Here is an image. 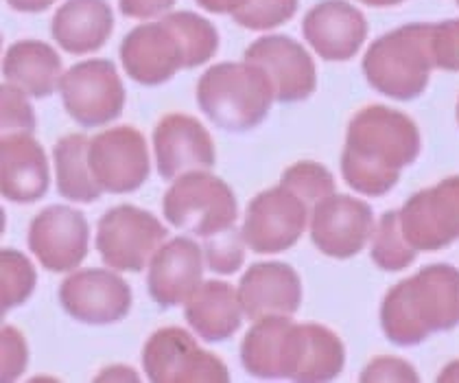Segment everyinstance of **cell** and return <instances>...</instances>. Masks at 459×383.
<instances>
[{
	"mask_svg": "<svg viewBox=\"0 0 459 383\" xmlns=\"http://www.w3.org/2000/svg\"><path fill=\"white\" fill-rule=\"evenodd\" d=\"M363 74L377 92L411 101L427 91L433 73L431 24L413 22L377 38L363 55Z\"/></svg>",
	"mask_w": 459,
	"mask_h": 383,
	"instance_id": "6da1fadb",
	"label": "cell"
},
{
	"mask_svg": "<svg viewBox=\"0 0 459 383\" xmlns=\"http://www.w3.org/2000/svg\"><path fill=\"white\" fill-rule=\"evenodd\" d=\"M273 86L265 71L254 64H217L202 74L197 83V103L217 127L228 132H247L267 117Z\"/></svg>",
	"mask_w": 459,
	"mask_h": 383,
	"instance_id": "7a4b0ae2",
	"label": "cell"
},
{
	"mask_svg": "<svg viewBox=\"0 0 459 383\" xmlns=\"http://www.w3.org/2000/svg\"><path fill=\"white\" fill-rule=\"evenodd\" d=\"M162 211L171 226L197 237H211L237 222V197L232 188L206 171L176 178L162 200Z\"/></svg>",
	"mask_w": 459,
	"mask_h": 383,
	"instance_id": "3957f363",
	"label": "cell"
},
{
	"mask_svg": "<svg viewBox=\"0 0 459 383\" xmlns=\"http://www.w3.org/2000/svg\"><path fill=\"white\" fill-rule=\"evenodd\" d=\"M346 149L403 171L420 156V129L398 109L385 106L363 108L348 126Z\"/></svg>",
	"mask_w": 459,
	"mask_h": 383,
	"instance_id": "277c9868",
	"label": "cell"
},
{
	"mask_svg": "<svg viewBox=\"0 0 459 383\" xmlns=\"http://www.w3.org/2000/svg\"><path fill=\"white\" fill-rule=\"evenodd\" d=\"M167 239V231L152 213L136 206L112 208L99 219L97 250L112 270L141 272Z\"/></svg>",
	"mask_w": 459,
	"mask_h": 383,
	"instance_id": "5b68a950",
	"label": "cell"
},
{
	"mask_svg": "<svg viewBox=\"0 0 459 383\" xmlns=\"http://www.w3.org/2000/svg\"><path fill=\"white\" fill-rule=\"evenodd\" d=\"M59 92L66 112L83 127L108 126L121 117L125 106L123 82L108 59L74 64L59 79Z\"/></svg>",
	"mask_w": 459,
	"mask_h": 383,
	"instance_id": "8992f818",
	"label": "cell"
},
{
	"mask_svg": "<svg viewBox=\"0 0 459 383\" xmlns=\"http://www.w3.org/2000/svg\"><path fill=\"white\" fill-rule=\"evenodd\" d=\"M147 379L153 383L179 381H230L226 364L212 353L199 348L184 328H160L143 351Z\"/></svg>",
	"mask_w": 459,
	"mask_h": 383,
	"instance_id": "52a82bcc",
	"label": "cell"
},
{
	"mask_svg": "<svg viewBox=\"0 0 459 383\" xmlns=\"http://www.w3.org/2000/svg\"><path fill=\"white\" fill-rule=\"evenodd\" d=\"M311 222V208L289 188L276 187L249 202L243 237L247 248L261 255L282 252L300 241Z\"/></svg>",
	"mask_w": 459,
	"mask_h": 383,
	"instance_id": "ba28073f",
	"label": "cell"
},
{
	"mask_svg": "<svg viewBox=\"0 0 459 383\" xmlns=\"http://www.w3.org/2000/svg\"><path fill=\"white\" fill-rule=\"evenodd\" d=\"M307 333L289 316H265L247 331L241 361L249 375L261 379H291L302 364Z\"/></svg>",
	"mask_w": 459,
	"mask_h": 383,
	"instance_id": "9c48e42d",
	"label": "cell"
},
{
	"mask_svg": "<svg viewBox=\"0 0 459 383\" xmlns=\"http://www.w3.org/2000/svg\"><path fill=\"white\" fill-rule=\"evenodd\" d=\"M374 211L368 202L352 196H328L311 211V241L319 252L333 258H352L370 243Z\"/></svg>",
	"mask_w": 459,
	"mask_h": 383,
	"instance_id": "30bf717a",
	"label": "cell"
},
{
	"mask_svg": "<svg viewBox=\"0 0 459 383\" xmlns=\"http://www.w3.org/2000/svg\"><path fill=\"white\" fill-rule=\"evenodd\" d=\"M88 161L94 180L108 193H132L149 178L147 143L134 127H114L90 138Z\"/></svg>",
	"mask_w": 459,
	"mask_h": 383,
	"instance_id": "8fae6325",
	"label": "cell"
},
{
	"mask_svg": "<svg viewBox=\"0 0 459 383\" xmlns=\"http://www.w3.org/2000/svg\"><path fill=\"white\" fill-rule=\"evenodd\" d=\"M246 62L265 71L278 103H298L317 88L316 62L302 44L287 36H265L252 42Z\"/></svg>",
	"mask_w": 459,
	"mask_h": 383,
	"instance_id": "7c38bea8",
	"label": "cell"
},
{
	"mask_svg": "<svg viewBox=\"0 0 459 383\" xmlns=\"http://www.w3.org/2000/svg\"><path fill=\"white\" fill-rule=\"evenodd\" d=\"M64 311L86 325H112L132 307V290L112 270H79L59 287Z\"/></svg>",
	"mask_w": 459,
	"mask_h": 383,
	"instance_id": "4fadbf2b",
	"label": "cell"
},
{
	"mask_svg": "<svg viewBox=\"0 0 459 383\" xmlns=\"http://www.w3.org/2000/svg\"><path fill=\"white\" fill-rule=\"evenodd\" d=\"M90 228L86 217L68 206L42 211L29 228V248L47 270H74L88 255Z\"/></svg>",
	"mask_w": 459,
	"mask_h": 383,
	"instance_id": "5bb4252c",
	"label": "cell"
},
{
	"mask_svg": "<svg viewBox=\"0 0 459 383\" xmlns=\"http://www.w3.org/2000/svg\"><path fill=\"white\" fill-rule=\"evenodd\" d=\"M158 171L164 180H176L184 173L211 171L214 145L211 134L197 118L186 114H169L153 132Z\"/></svg>",
	"mask_w": 459,
	"mask_h": 383,
	"instance_id": "9a60e30c",
	"label": "cell"
},
{
	"mask_svg": "<svg viewBox=\"0 0 459 383\" xmlns=\"http://www.w3.org/2000/svg\"><path fill=\"white\" fill-rule=\"evenodd\" d=\"M302 33L319 57L348 62L368 38L366 16L346 0H322L302 20Z\"/></svg>",
	"mask_w": 459,
	"mask_h": 383,
	"instance_id": "2e32d148",
	"label": "cell"
},
{
	"mask_svg": "<svg viewBox=\"0 0 459 383\" xmlns=\"http://www.w3.org/2000/svg\"><path fill=\"white\" fill-rule=\"evenodd\" d=\"M121 59L129 77L143 86H160L184 68L179 39L164 20L129 31L121 44Z\"/></svg>",
	"mask_w": 459,
	"mask_h": 383,
	"instance_id": "e0dca14e",
	"label": "cell"
},
{
	"mask_svg": "<svg viewBox=\"0 0 459 383\" xmlns=\"http://www.w3.org/2000/svg\"><path fill=\"white\" fill-rule=\"evenodd\" d=\"M202 248L193 239L178 237L160 246L149 263L147 290L158 307L169 309L186 302L202 285Z\"/></svg>",
	"mask_w": 459,
	"mask_h": 383,
	"instance_id": "ac0fdd59",
	"label": "cell"
},
{
	"mask_svg": "<svg viewBox=\"0 0 459 383\" xmlns=\"http://www.w3.org/2000/svg\"><path fill=\"white\" fill-rule=\"evenodd\" d=\"M238 298L249 320L293 316L302 305V281L287 263H256L241 278Z\"/></svg>",
	"mask_w": 459,
	"mask_h": 383,
	"instance_id": "d6986e66",
	"label": "cell"
},
{
	"mask_svg": "<svg viewBox=\"0 0 459 383\" xmlns=\"http://www.w3.org/2000/svg\"><path fill=\"white\" fill-rule=\"evenodd\" d=\"M48 191L44 149L31 134H3L0 143V193L12 202H36Z\"/></svg>",
	"mask_w": 459,
	"mask_h": 383,
	"instance_id": "ffe728a7",
	"label": "cell"
},
{
	"mask_svg": "<svg viewBox=\"0 0 459 383\" xmlns=\"http://www.w3.org/2000/svg\"><path fill=\"white\" fill-rule=\"evenodd\" d=\"M407 292L429 333L451 331L459 325V270L448 263L422 267L407 278Z\"/></svg>",
	"mask_w": 459,
	"mask_h": 383,
	"instance_id": "44dd1931",
	"label": "cell"
},
{
	"mask_svg": "<svg viewBox=\"0 0 459 383\" xmlns=\"http://www.w3.org/2000/svg\"><path fill=\"white\" fill-rule=\"evenodd\" d=\"M114 27L106 0H68L53 18V38L64 51L83 55L101 48Z\"/></svg>",
	"mask_w": 459,
	"mask_h": 383,
	"instance_id": "7402d4cb",
	"label": "cell"
},
{
	"mask_svg": "<svg viewBox=\"0 0 459 383\" xmlns=\"http://www.w3.org/2000/svg\"><path fill=\"white\" fill-rule=\"evenodd\" d=\"M243 316L238 292L221 281L202 283L184 307L186 322L206 342L228 340L241 326Z\"/></svg>",
	"mask_w": 459,
	"mask_h": 383,
	"instance_id": "603a6c76",
	"label": "cell"
},
{
	"mask_svg": "<svg viewBox=\"0 0 459 383\" xmlns=\"http://www.w3.org/2000/svg\"><path fill=\"white\" fill-rule=\"evenodd\" d=\"M3 77L29 97H51L62 79V59L47 42L22 39L4 53Z\"/></svg>",
	"mask_w": 459,
	"mask_h": 383,
	"instance_id": "cb8c5ba5",
	"label": "cell"
},
{
	"mask_svg": "<svg viewBox=\"0 0 459 383\" xmlns=\"http://www.w3.org/2000/svg\"><path fill=\"white\" fill-rule=\"evenodd\" d=\"M88 147L90 138L82 134H71V136L62 138L53 149L57 191L73 202L90 204L99 200L103 193L90 169Z\"/></svg>",
	"mask_w": 459,
	"mask_h": 383,
	"instance_id": "d4e9b609",
	"label": "cell"
},
{
	"mask_svg": "<svg viewBox=\"0 0 459 383\" xmlns=\"http://www.w3.org/2000/svg\"><path fill=\"white\" fill-rule=\"evenodd\" d=\"M304 333H307V346L293 381L322 383L337 379L346 366V348L337 333L322 325H304Z\"/></svg>",
	"mask_w": 459,
	"mask_h": 383,
	"instance_id": "484cf974",
	"label": "cell"
},
{
	"mask_svg": "<svg viewBox=\"0 0 459 383\" xmlns=\"http://www.w3.org/2000/svg\"><path fill=\"white\" fill-rule=\"evenodd\" d=\"M381 328L385 337L396 346L422 344L431 333L422 325L411 298L407 292V281H401L385 293L381 305Z\"/></svg>",
	"mask_w": 459,
	"mask_h": 383,
	"instance_id": "4316f807",
	"label": "cell"
},
{
	"mask_svg": "<svg viewBox=\"0 0 459 383\" xmlns=\"http://www.w3.org/2000/svg\"><path fill=\"white\" fill-rule=\"evenodd\" d=\"M370 257L383 272H401L416 261L418 250L407 241L398 211H389L377 222L370 239Z\"/></svg>",
	"mask_w": 459,
	"mask_h": 383,
	"instance_id": "83f0119b",
	"label": "cell"
},
{
	"mask_svg": "<svg viewBox=\"0 0 459 383\" xmlns=\"http://www.w3.org/2000/svg\"><path fill=\"white\" fill-rule=\"evenodd\" d=\"M179 39L184 53V68H195L208 62L219 48L217 29L206 18L193 12L169 13L162 18Z\"/></svg>",
	"mask_w": 459,
	"mask_h": 383,
	"instance_id": "f1b7e54d",
	"label": "cell"
},
{
	"mask_svg": "<svg viewBox=\"0 0 459 383\" xmlns=\"http://www.w3.org/2000/svg\"><path fill=\"white\" fill-rule=\"evenodd\" d=\"M342 176L352 191L361 193V196L381 197L396 187L401 171L389 169L381 162H374L370 158L359 156V153L343 147Z\"/></svg>",
	"mask_w": 459,
	"mask_h": 383,
	"instance_id": "f546056e",
	"label": "cell"
},
{
	"mask_svg": "<svg viewBox=\"0 0 459 383\" xmlns=\"http://www.w3.org/2000/svg\"><path fill=\"white\" fill-rule=\"evenodd\" d=\"M38 274L31 261L18 250L4 248L0 252V307L7 313L13 307L22 305L36 287Z\"/></svg>",
	"mask_w": 459,
	"mask_h": 383,
	"instance_id": "4dcf8cb0",
	"label": "cell"
},
{
	"mask_svg": "<svg viewBox=\"0 0 459 383\" xmlns=\"http://www.w3.org/2000/svg\"><path fill=\"white\" fill-rule=\"evenodd\" d=\"M281 187L296 193L308 208H316L319 202L326 200L328 196L335 193V178L324 164L313 161H302L291 164L282 173Z\"/></svg>",
	"mask_w": 459,
	"mask_h": 383,
	"instance_id": "1f68e13d",
	"label": "cell"
},
{
	"mask_svg": "<svg viewBox=\"0 0 459 383\" xmlns=\"http://www.w3.org/2000/svg\"><path fill=\"white\" fill-rule=\"evenodd\" d=\"M398 215H401V228L405 232L407 241L418 252H436L442 250V248H448L440 231L436 228V223H433L424 191L413 193L405 202V206L398 211Z\"/></svg>",
	"mask_w": 459,
	"mask_h": 383,
	"instance_id": "d6a6232c",
	"label": "cell"
},
{
	"mask_svg": "<svg viewBox=\"0 0 459 383\" xmlns=\"http://www.w3.org/2000/svg\"><path fill=\"white\" fill-rule=\"evenodd\" d=\"M424 196L433 223L446 246H451L459 239V176L444 178L436 187L424 188Z\"/></svg>",
	"mask_w": 459,
	"mask_h": 383,
	"instance_id": "836d02e7",
	"label": "cell"
},
{
	"mask_svg": "<svg viewBox=\"0 0 459 383\" xmlns=\"http://www.w3.org/2000/svg\"><path fill=\"white\" fill-rule=\"evenodd\" d=\"M246 237L234 226L206 237L204 258L214 274H234L246 261Z\"/></svg>",
	"mask_w": 459,
	"mask_h": 383,
	"instance_id": "e575fe53",
	"label": "cell"
},
{
	"mask_svg": "<svg viewBox=\"0 0 459 383\" xmlns=\"http://www.w3.org/2000/svg\"><path fill=\"white\" fill-rule=\"evenodd\" d=\"M300 0H249L243 9L232 13L234 22L252 31H267L281 27L298 12Z\"/></svg>",
	"mask_w": 459,
	"mask_h": 383,
	"instance_id": "d590c367",
	"label": "cell"
},
{
	"mask_svg": "<svg viewBox=\"0 0 459 383\" xmlns=\"http://www.w3.org/2000/svg\"><path fill=\"white\" fill-rule=\"evenodd\" d=\"M0 117H3V134H31L36 129V114L27 101V92L4 83L0 92Z\"/></svg>",
	"mask_w": 459,
	"mask_h": 383,
	"instance_id": "8d00e7d4",
	"label": "cell"
},
{
	"mask_svg": "<svg viewBox=\"0 0 459 383\" xmlns=\"http://www.w3.org/2000/svg\"><path fill=\"white\" fill-rule=\"evenodd\" d=\"M433 66L446 73H459V18L431 24Z\"/></svg>",
	"mask_w": 459,
	"mask_h": 383,
	"instance_id": "74e56055",
	"label": "cell"
},
{
	"mask_svg": "<svg viewBox=\"0 0 459 383\" xmlns=\"http://www.w3.org/2000/svg\"><path fill=\"white\" fill-rule=\"evenodd\" d=\"M363 383H413L418 381V372L409 361L401 357H377L361 372Z\"/></svg>",
	"mask_w": 459,
	"mask_h": 383,
	"instance_id": "f35d334b",
	"label": "cell"
},
{
	"mask_svg": "<svg viewBox=\"0 0 459 383\" xmlns=\"http://www.w3.org/2000/svg\"><path fill=\"white\" fill-rule=\"evenodd\" d=\"M27 342L20 335L13 326L3 328V372H0V379L3 381H13L22 375L24 366H27Z\"/></svg>",
	"mask_w": 459,
	"mask_h": 383,
	"instance_id": "ab89813d",
	"label": "cell"
},
{
	"mask_svg": "<svg viewBox=\"0 0 459 383\" xmlns=\"http://www.w3.org/2000/svg\"><path fill=\"white\" fill-rule=\"evenodd\" d=\"M176 0H118V7L129 18H153L171 9Z\"/></svg>",
	"mask_w": 459,
	"mask_h": 383,
	"instance_id": "60d3db41",
	"label": "cell"
},
{
	"mask_svg": "<svg viewBox=\"0 0 459 383\" xmlns=\"http://www.w3.org/2000/svg\"><path fill=\"white\" fill-rule=\"evenodd\" d=\"M247 3L249 0H197V4L211 13H237Z\"/></svg>",
	"mask_w": 459,
	"mask_h": 383,
	"instance_id": "b9f144b4",
	"label": "cell"
},
{
	"mask_svg": "<svg viewBox=\"0 0 459 383\" xmlns=\"http://www.w3.org/2000/svg\"><path fill=\"white\" fill-rule=\"evenodd\" d=\"M13 9L18 12H44L47 7H51L55 0H7Z\"/></svg>",
	"mask_w": 459,
	"mask_h": 383,
	"instance_id": "7bdbcfd3",
	"label": "cell"
},
{
	"mask_svg": "<svg viewBox=\"0 0 459 383\" xmlns=\"http://www.w3.org/2000/svg\"><path fill=\"white\" fill-rule=\"evenodd\" d=\"M437 381L459 383V361H451L448 366H444V370L437 375Z\"/></svg>",
	"mask_w": 459,
	"mask_h": 383,
	"instance_id": "ee69618b",
	"label": "cell"
},
{
	"mask_svg": "<svg viewBox=\"0 0 459 383\" xmlns=\"http://www.w3.org/2000/svg\"><path fill=\"white\" fill-rule=\"evenodd\" d=\"M359 3L368 4V7H394V4H401L405 0H359Z\"/></svg>",
	"mask_w": 459,
	"mask_h": 383,
	"instance_id": "f6af8a7d",
	"label": "cell"
},
{
	"mask_svg": "<svg viewBox=\"0 0 459 383\" xmlns=\"http://www.w3.org/2000/svg\"><path fill=\"white\" fill-rule=\"evenodd\" d=\"M457 123H459V101H457Z\"/></svg>",
	"mask_w": 459,
	"mask_h": 383,
	"instance_id": "bcb514c9",
	"label": "cell"
},
{
	"mask_svg": "<svg viewBox=\"0 0 459 383\" xmlns=\"http://www.w3.org/2000/svg\"><path fill=\"white\" fill-rule=\"evenodd\" d=\"M457 4H459V0H457Z\"/></svg>",
	"mask_w": 459,
	"mask_h": 383,
	"instance_id": "7dc6e473",
	"label": "cell"
}]
</instances>
